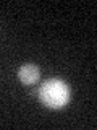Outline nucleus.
Masks as SVG:
<instances>
[{"label":"nucleus","instance_id":"2","mask_svg":"<svg viewBox=\"0 0 97 130\" xmlns=\"http://www.w3.org/2000/svg\"><path fill=\"white\" fill-rule=\"evenodd\" d=\"M18 78L23 85H34L40 78V70L34 63H24L18 70Z\"/></svg>","mask_w":97,"mask_h":130},{"label":"nucleus","instance_id":"1","mask_svg":"<svg viewBox=\"0 0 97 130\" xmlns=\"http://www.w3.org/2000/svg\"><path fill=\"white\" fill-rule=\"evenodd\" d=\"M39 101L45 107L62 109L70 101V86L60 78H50L39 88Z\"/></svg>","mask_w":97,"mask_h":130}]
</instances>
